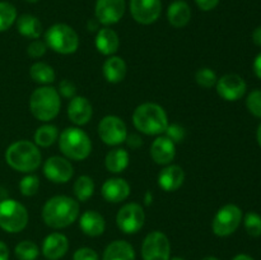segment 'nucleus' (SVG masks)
<instances>
[{
	"mask_svg": "<svg viewBox=\"0 0 261 260\" xmlns=\"http://www.w3.org/2000/svg\"><path fill=\"white\" fill-rule=\"evenodd\" d=\"M79 203L66 195H55L48 199L42 208V219L54 229L66 228L79 218Z\"/></svg>",
	"mask_w": 261,
	"mask_h": 260,
	"instance_id": "obj_1",
	"label": "nucleus"
},
{
	"mask_svg": "<svg viewBox=\"0 0 261 260\" xmlns=\"http://www.w3.org/2000/svg\"><path fill=\"white\" fill-rule=\"evenodd\" d=\"M133 124L145 135H162L168 126V116L161 105L145 102L133 112Z\"/></svg>",
	"mask_w": 261,
	"mask_h": 260,
	"instance_id": "obj_2",
	"label": "nucleus"
},
{
	"mask_svg": "<svg viewBox=\"0 0 261 260\" xmlns=\"http://www.w3.org/2000/svg\"><path fill=\"white\" fill-rule=\"evenodd\" d=\"M5 161L13 170L18 172L31 173L40 167L42 155L33 142L18 140L7 148Z\"/></svg>",
	"mask_w": 261,
	"mask_h": 260,
	"instance_id": "obj_3",
	"label": "nucleus"
},
{
	"mask_svg": "<svg viewBox=\"0 0 261 260\" xmlns=\"http://www.w3.org/2000/svg\"><path fill=\"white\" fill-rule=\"evenodd\" d=\"M61 109V99L58 89L51 86L36 88L30 97V110L33 116L42 122L55 119Z\"/></svg>",
	"mask_w": 261,
	"mask_h": 260,
	"instance_id": "obj_4",
	"label": "nucleus"
},
{
	"mask_svg": "<svg viewBox=\"0 0 261 260\" xmlns=\"http://www.w3.org/2000/svg\"><path fill=\"white\" fill-rule=\"evenodd\" d=\"M59 148L68 160L84 161L92 152V140L84 130L70 126L59 134Z\"/></svg>",
	"mask_w": 261,
	"mask_h": 260,
	"instance_id": "obj_5",
	"label": "nucleus"
},
{
	"mask_svg": "<svg viewBox=\"0 0 261 260\" xmlns=\"http://www.w3.org/2000/svg\"><path fill=\"white\" fill-rule=\"evenodd\" d=\"M48 48L61 55L74 54L79 47V36L65 23H55L43 35Z\"/></svg>",
	"mask_w": 261,
	"mask_h": 260,
	"instance_id": "obj_6",
	"label": "nucleus"
},
{
	"mask_svg": "<svg viewBox=\"0 0 261 260\" xmlns=\"http://www.w3.org/2000/svg\"><path fill=\"white\" fill-rule=\"evenodd\" d=\"M28 224V212L14 199L0 200V228L8 233H18Z\"/></svg>",
	"mask_w": 261,
	"mask_h": 260,
	"instance_id": "obj_7",
	"label": "nucleus"
},
{
	"mask_svg": "<svg viewBox=\"0 0 261 260\" xmlns=\"http://www.w3.org/2000/svg\"><path fill=\"white\" fill-rule=\"evenodd\" d=\"M242 221V211L234 204H226L214 216L212 229L218 237H227L239 228Z\"/></svg>",
	"mask_w": 261,
	"mask_h": 260,
	"instance_id": "obj_8",
	"label": "nucleus"
},
{
	"mask_svg": "<svg viewBox=\"0 0 261 260\" xmlns=\"http://www.w3.org/2000/svg\"><path fill=\"white\" fill-rule=\"evenodd\" d=\"M145 222L144 209L138 203H127L116 214V224L121 232L134 235L143 228Z\"/></svg>",
	"mask_w": 261,
	"mask_h": 260,
	"instance_id": "obj_9",
	"label": "nucleus"
},
{
	"mask_svg": "<svg viewBox=\"0 0 261 260\" xmlns=\"http://www.w3.org/2000/svg\"><path fill=\"white\" fill-rule=\"evenodd\" d=\"M98 135L105 144L117 147L126 140V124L121 117L115 116V115H107L99 121Z\"/></svg>",
	"mask_w": 261,
	"mask_h": 260,
	"instance_id": "obj_10",
	"label": "nucleus"
},
{
	"mask_svg": "<svg viewBox=\"0 0 261 260\" xmlns=\"http://www.w3.org/2000/svg\"><path fill=\"white\" fill-rule=\"evenodd\" d=\"M143 260H170L171 244L161 231H153L145 236L142 244Z\"/></svg>",
	"mask_w": 261,
	"mask_h": 260,
	"instance_id": "obj_11",
	"label": "nucleus"
},
{
	"mask_svg": "<svg viewBox=\"0 0 261 260\" xmlns=\"http://www.w3.org/2000/svg\"><path fill=\"white\" fill-rule=\"evenodd\" d=\"M43 175L54 184H66L74 175V168L66 157L53 155L43 163Z\"/></svg>",
	"mask_w": 261,
	"mask_h": 260,
	"instance_id": "obj_12",
	"label": "nucleus"
},
{
	"mask_svg": "<svg viewBox=\"0 0 261 260\" xmlns=\"http://www.w3.org/2000/svg\"><path fill=\"white\" fill-rule=\"evenodd\" d=\"M130 13L135 22L148 25L154 23L162 13L161 0H130Z\"/></svg>",
	"mask_w": 261,
	"mask_h": 260,
	"instance_id": "obj_13",
	"label": "nucleus"
},
{
	"mask_svg": "<svg viewBox=\"0 0 261 260\" xmlns=\"http://www.w3.org/2000/svg\"><path fill=\"white\" fill-rule=\"evenodd\" d=\"M125 0H97L94 7V15L99 24L105 27L116 24L125 13Z\"/></svg>",
	"mask_w": 261,
	"mask_h": 260,
	"instance_id": "obj_14",
	"label": "nucleus"
},
{
	"mask_svg": "<svg viewBox=\"0 0 261 260\" xmlns=\"http://www.w3.org/2000/svg\"><path fill=\"white\" fill-rule=\"evenodd\" d=\"M217 92L223 99L229 102L242 98L246 93V83L237 74H226L218 78L216 84Z\"/></svg>",
	"mask_w": 261,
	"mask_h": 260,
	"instance_id": "obj_15",
	"label": "nucleus"
},
{
	"mask_svg": "<svg viewBox=\"0 0 261 260\" xmlns=\"http://www.w3.org/2000/svg\"><path fill=\"white\" fill-rule=\"evenodd\" d=\"M66 114H68L69 120L74 125L83 126L91 121L92 115H93V107L88 98L83 96H75L69 101Z\"/></svg>",
	"mask_w": 261,
	"mask_h": 260,
	"instance_id": "obj_16",
	"label": "nucleus"
},
{
	"mask_svg": "<svg viewBox=\"0 0 261 260\" xmlns=\"http://www.w3.org/2000/svg\"><path fill=\"white\" fill-rule=\"evenodd\" d=\"M150 157L157 165H171L176 155V144L166 135H158L150 145Z\"/></svg>",
	"mask_w": 261,
	"mask_h": 260,
	"instance_id": "obj_17",
	"label": "nucleus"
},
{
	"mask_svg": "<svg viewBox=\"0 0 261 260\" xmlns=\"http://www.w3.org/2000/svg\"><path fill=\"white\" fill-rule=\"evenodd\" d=\"M103 199L109 203H121L126 200L130 195V185L125 178L112 177L107 178L101 189Z\"/></svg>",
	"mask_w": 261,
	"mask_h": 260,
	"instance_id": "obj_18",
	"label": "nucleus"
},
{
	"mask_svg": "<svg viewBox=\"0 0 261 260\" xmlns=\"http://www.w3.org/2000/svg\"><path fill=\"white\" fill-rule=\"evenodd\" d=\"M69 250L68 237L60 232L47 235L42 242V255L47 260H59Z\"/></svg>",
	"mask_w": 261,
	"mask_h": 260,
	"instance_id": "obj_19",
	"label": "nucleus"
},
{
	"mask_svg": "<svg viewBox=\"0 0 261 260\" xmlns=\"http://www.w3.org/2000/svg\"><path fill=\"white\" fill-rule=\"evenodd\" d=\"M184 181H185V171L177 165H167L158 175V185L167 193H172L180 189Z\"/></svg>",
	"mask_w": 261,
	"mask_h": 260,
	"instance_id": "obj_20",
	"label": "nucleus"
},
{
	"mask_svg": "<svg viewBox=\"0 0 261 260\" xmlns=\"http://www.w3.org/2000/svg\"><path fill=\"white\" fill-rule=\"evenodd\" d=\"M94 45H96L97 51L102 55L112 56L117 53L120 47L119 35L110 27L99 28L96 33Z\"/></svg>",
	"mask_w": 261,
	"mask_h": 260,
	"instance_id": "obj_21",
	"label": "nucleus"
},
{
	"mask_svg": "<svg viewBox=\"0 0 261 260\" xmlns=\"http://www.w3.org/2000/svg\"><path fill=\"white\" fill-rule=\"evenodd\" d=\"M79 227L82 232L89 237H98L106 229L103 216L96 211H86L79 217Z\"/></svg>",
	"mask_w": 261,
	"mask_h": 260,
	"instance_id": "obj_22",
	"label": "nucleus"
},
{
	"mask_svg": "<svg viewBox=\"0 0 261 260\" xmlns=\"http://www.w3.org/2000/svg\"><path fill=\"white\" fill-rule=\"evenodd\" d=\"M191 19V8L185 0H175L168 5L167 20L172 27L184 28Z\"/></svg>",
	"mask_w": 261,
	"mask_h": 260,
	"instance_id": "obj_23",
	"label": "nucleus"
},
{
	"mask_svg": "<svg viewBox=\"0 0 261 260\" xmlns=\"http://www.w3.org/2000/svg\"><path fill=\"white\" fill-rule=\"evenodd\" d=\"M102 73H103L105 79H106L109 83H120V82L124 81L125 76H126V63H125L124 59L120 58V56H110V58L103 63Z\"/></svg>",
	"mask_w": 261,
	"mask_h": 260,
	"instance_id": "obj_24",
	"label": "nucleus"
},
{
	"mask_svg": "<svg viewBox=\"0 0 261 260\" xmlns=\"http://www.w3.org/2000/svg\"><path fill=\"white\" fill-rule=\"evenodd\" d=\"M102 260H135V250L130 242L116 240L107 245Z\"/></svg>",
	"mask_w": 261,
	"mask_h": 260,
	"instance_id": "obj_25",
	"label": "nucleus"
},
{
	"mask_svg": "<svg viewBox=\"0 0 261 260\" xmlns=\"http://www.w3.org/2000/svg\"><path fill=\"white\" fill-rule=\"evenodd\" d=\"M17 31L23 37L37 40L42 35V23L37 17L32 14H22L15 20Z\"/></svg>",
	"mask_w": 261,
	"mask_h": 260,
	"instance_id": "obj_26",
	"label": "nucleus"
},
{
	"mask_svg": "<svg viewBox=\"0 0 261 260\" xmlns=\"http://www.w3.org/2000/svg\"><path fill=\"white\" fill-rule=\"evenodd\" d=\"M129 153L124 148H114L105 157V166L111 173H121L129 166Z\"/></svg>",
	"mask_w": 261,
	"mask_h": 260,
	"instance_id": "obj_27",
	"label": "nucleus"
},
{
	"mask_svg": "<svg viewBox=\"0 0 261 260\" xmlns=\"http://www.w3.org/2000/svg\"><path fill=\"white\" fill-rule=\"evenodd\" d=\"M30 76L36 83L42 84V86H48V84L55 82L56 74L53 66L43 63V61H37V63H35L30 68Z\"/></svg>",
	"mask_w": 261,
	"mask_h": 260,
	"instance_id": "obj_28",
	"label": "nucleus"
},
{
	"mask_svg": "<svg viewBox=\"0 0 261 260\" xmlns=\"http://www.w3.org/2000/svg\"><path fill=\"white\" fill-rule=\"evenodd\" d=\"M59 138V129L53 124H43L37 127L33 135V140L37 147H51Z\"/></svg>",
	"mask_w": 261,
	"mask_h": 260,
	"instance_id": "obj_29",
	"label": "nucleus"
},
{
	"mask_svg": "<svg viewBox=\"0 0 261 260\" xmlns=\"http://www.w3.org/2000/svg\"><path fill=\"white\" fill-rule=\"evenodd\" d=\"M94 181L93 178L87 175L79 176L75 180L73 186L74 195L78 201H87L89 198H92L94 193Z\"/></svg>",
	"mask_w": 261,
	"mask_h": 260,
	"instance_id": "obj_30",
	"label": "nucleus"
},
{
	"mask_svg": "<svg viewBox=\"0 0 261 260\" xmlns=\"http://www.w3.org/2000/svg\"><path fill=\"white\" fill-rule=\"evenodd\" d=\"M17 9L8 2H0V32L8 31L17 20Z\"/></svg>",
	"mask_w": 261,
	"mask_h": 260,
	"instance_id": "obj_31",
	"label": "nucleus"
},
{
	"mask_svg": "<svg viewBox=\"0 0 261 260\" xmlns=\"http://www.w3.org/2000/svg\"><path fill=\"white\" fill-rule=\"evenodd\" d=\"M14 254L18 257V260H36L40 254V250L33 241L24 240L15 246Z\"/></svg>",
	"mask_w": 261,
	"mask_h": 260,
	"instance_id": "obj_32",
	"label": "nucleus"
},
{
	"mask_svg": "<svg viewBox=\"0 0 261 260\" xmlns=\"http://www.w3.org/2000/svg\"><path fill=\"white\" fill-rule=\"evenodd\" d=\"M195 81L198 83V86H200L201 88L209 89L212 87H216L218 76H217L216 71L213 69L200 68L195 73Z\"/></svg>",
	"mask_w": 261,
	"mask_h": 260,
	"instance_id": "obj_33",
	"label": "nucleus"
},
{
	"mask_svg": "<svg viewBox=\"0 0 261 260\" xmlns=\"http://www.w3.org/2000/svg\"><path fill=\"white\" fill-rule=\"evenodd\" d=\"M38 189H40V178H38V176L28 173V175H25L24 177L20 180L19 190L23 196L36 195Z\"/></svg>",
	"mask_w": 261,
	"mask_h": 260,
	"instance_id": "obj_34",
	"label": "nucleus"
},
{
	"mask_svg": "<svg viewBox=\"0 0 261 260\" xmlns=\"http://www.w3.org/2000/svg\"><path fill=\"white\" fill-rule=\"evenodd\" d=\"M245 229L252 237L261 236V217L257 213L250 212L245 216L244 219Z\"/></svg>",
	"mask_w": 261,
	"mask_h": 260,
	"instance_id": "obj_35",
	"label": "nucleus"
},
{
	"mask_svg": "<svg viewBox=\"0 0 261 260\" xmlns=\"http://www.w3.org/2000/svg\"><path fill=\"white\" fill-rule=\"evenodd\" d=\"M246 106L254 116L261 117V89H255L247 96Z\"/></svg>",
	"mask_w": 261,
	"mask_h": 260,
	"instance_id": "obj_36",
	"label": "nucleus"
},
{
	"mask_svg": "<svg viewBox=\"0 0 261 260\" xmlns=\"http://www.w3.org/2000/svg\"><path fill=\"white\" fill-rule=\"evenodd\" d=\"M165 135L167 138H170L175 144H177V143H181L185 139L186 130L184 129V126H181L178 124H168Z\"/></svg>",
	"mask_w": 261,
	"mask_h": 260,
	"instance_id": "obj_37",
	"label": "nucleus"
},
{
	"mask_svg": "<svg viewBox=\"0 0 261 260\" xmlns=\"http://www.w3.org/2000/svg\"><path fill=\"white\" fill-rule=\"evenodd\" d=\"M46 50H47V45L45 43V41L41 40H33L30 45L27 46V54L32 59H40L42 58L46 54Z\"/></svg>",
	"mask_w": 261,
	"mask_h": 260,
	"instance_id": "obj_38",
	"label": "nucleus"
},
{
	"mask_svg": "<svg viewBox=\"0 0 261 260\" xmlns=\"http://www.w3.org/2000/svg\"><path fill=\"white\" fill-rule=\"evenodd\" d=\"M59 94L64 98H73V97L76 96V87L75 84L73 83L69 79H63V81L59 83V89H58Z\"/></svg>",
	"mask_w": 261,
	"mask_h": 260,
	"instance_id": "obj_39",
	"label": "nucleus"
},
{
	"mask_svg": "<svg viewBox=\"0 0 261 260\" xmlns=\"http://www.w3.org/2000/svg\"><path fill=\"white\" fill-rule=\"evenodd\" d=\"M73 260H98V254L91 247H81L74 252Z\"/></svg>",
	"mask_w": 261,
	"mask_h": 260,
	"instance_id": "obj_40",
	"label": "nucleus"
},
{
	"mask_svg": "<svg viewBox=\"0 0 261 260\" xmlns=\"http://www.w3.org/2000/svg\"><path fill=\"white\" fill-rule=\"evenodd\" d=\"M221 0H195L196 5L200 10L203 12H209V10H213L217 5L219 4Z\"/></svg>",
	"mask_w": 261,
	"mask_h": 260,
	"instance_id": "obj_41",
	"label": "nucleus"
},
{
	"mask_svg": "<svg viewBox=\"0 0 261 260\" xmlns=\"http://www.w3.org/2000/svg\"><path fill=\"white\" fill-rule=\"evenodd\" d=\"M125 143H126L127 147L132 148V149H138V148L143 145V139L142 137L138 134H127Z\"/></svg>",
	"mask_w": 261,
	"mask_h": 260,
	"instance_id": "obj_42",
	"label": "nucleus"
},
{
	"mask_svg": "<svg viewBox=\"0 0 261 260\" xmlns=\"http://www.w3.org/2000/svg\"><path fill=\"white\" fill-rule=\"evenodd\" d=\"M0 260H9V249L3 241H0Z\"/></svg>",
	"mask_w": 261,
	"mask_h": 260,
	"instance_id": "obj_43",
	"label": "nucleus"
},
{
	"mask_svg": "<svg viewBox=\"0 0 261 260\" xmlns=\"http://www.w3.org/2000/svg\"><path fill=\"white\" fill-rule=\"evenodd\" d=\"M254 71L257 76L261 79V53L255 58L254 61Z\"/></svg>",
	"mask_w": 261,
	"mask_h": 260,
	"instance_id": "obj_44",
	"label": "nucleus"
},
{
	"mask_svg": "<svg viewBox=\"0 0 261 260\" xmlns=\"http://www.w3.org/2000/svg\"><path fill=\"white\" fill-rule=\"evenodd\" d=\"M87 27H88V31H91V32H97V31L99 30V22L96 18H94V19H89Z\"/></svg>",
	"mask_w": 261,
	"mask_h": 260,
	"instance_id": "obj_45",
	"label": "nucleus"
},
{
	"mask_svg": "<svg viewBox=\"0 0 261 260\" xmlns=\"http://www.w3.org/2000/svg\"><path fill=\"white\" fill-rule=\"evenodd\" d=\"M252 40H254V42L257 46H261V25L254 31V33H252Z\"/></svg>",
	"mask_w": 261,
	"mask_h": 260,
	"instance_id": "obj_46",
	"label": "nucleus"
},
{
	"mask_svg": "<svg viewBox=\"0 0 261 260\" xmlns=\"http://www.w3.org/2000/svg\"><path fill=\"white\" fill-rule=\"evenodd\" d=\"M232 260H255V259L254 257L249 256V255H246V254H239V255H236V256H234Z\"/></svg>",
	"mask_w": 261,
	"mask_h": 260,
	"instance_id": "obj_47",
	"label": "nucleus"
},
{
	"mask_svg": "<svg viewBox=\"0 0 261 260\" xmlns=\"http://www.w3.org/2000/svg\"><path fill=\"white\" fill-rule=\"evenodd\" d=\"M257 142H259V144H260V147H261V124H260V126H259V129H257Z\"/></svg>",
	"mask_w": 261,
	"mask_h": 260,
	"instance_id": "obj_48",
	"label": "nucleus"
},
{
	"mask_svg": "<svg viewBox=\"0 0 261 260\" xmlns=\"http://www.w3.org/2000/svg\"><path fill=\"white\" fill-rule=\"evenodd\" d=\"M203 260H219V259L216 256H205Z\"/></svg>",
	"mask_w": 261,
	"mask_h": 260,
	"instance_id": "obj_49",
	"label": "nucleus"
},
{
	"mask_svg": "<svg viewBox=\"0 0 261 260\" xmlns=\"http://www.w3.org/2000/svg\"><path fill=\"white\" fill-rule=\"evenodd\" d=\"M170 260H185V259H182V257L180 256H175V257H170Z\"/></svg>",
	"mask_w": 261,
	"mask_h": 260,
	"instance_id": "obj_50",
	"label": "nucleus"
},
{
	"mask_svg": "<svg viewBox=\"0 0 261 260\" xmlns=\"http://www.w3.org/2000/svg\"><path fill=\"white\" fill-rule=\"evenodd\" d=\"M27 3H32V4H35V3H38L40 0H25Z\"/></svg>",
	"mask_w": 261,
	"mask_h": 260,
	"instance_id": "obj_51",
	"label": "nucleus"
}]
</instances>
